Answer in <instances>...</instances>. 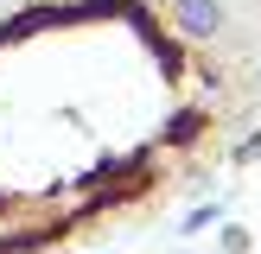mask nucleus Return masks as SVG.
Here are the masks:
<instances>
[{
	"label": "nucleus",
	"instance_id": "f257e3e1",
	"mask_svg": "<svg viewBox=\"0 0 261 254\" xmlns=\"http://www.w3.org/2000/svg\"><path fill=\"white\" fill-rule=\"evenodd\" d=\"M166 19H172V38H185V45H217V38L229 32L223 0H172Z\"/></svg>",
	"mask_w": 261,
	"mask_h": 254
},
{
	"label": "nucleus",
	"instance_id": "20e7f679",
	"mask_svg": "<svg viewBox=\"0 0 261 254\" xmlns=\"http://www.w3.org/2000/svg\"><path fill=\"white\" fill-rule=\"evenodd\" d=\"M249 229H242V223H223V229H217V248H223V254H249Z\"/></svg>",
	"mask_w": 261,
	"mask_h": 254
},
{
	"label": "nucleus",
	"instance_id": "7ed1b4c3",
	"mask_svg": "<svg viewBox=\"0 0 261 254\" xmlns=\"http://www.w3.org/2000/svg\"><path fill=\"white\" fill-rule=\"evenodd\" d=\"M217 216H223V197H204V203H191L172 229H178V235H204V229H217Z\"/></svg>",
	"mask_w": 261,
	"mask_h": 254
},
{
	"label": "nucleus",
	"instance_id": "f03ea898",
	"mask_svg": "<svg viewBox=\"0 0 261 254\" xmlns=\"http://www.w3.org/2000/svg\"><path fill=\"white\" fill-rule=\"evenodd\" d=\"M211 134V114L204 108H178L172 121H166V146H191V140H204Z\"/></svg>",
	"mask_w": 261,
	"mask_h": 254
},
{
	"label": "nucleus",
	"instance_id": "39448f33",
	"mask_svg": "<svg viewBox=\"0 0 261 254\" xmlns=\"http://www.w3.org/2000/svg\"><path fill=\"white\" fill-rule=\"evenodd\" d=\"M229 159H236V165H255V159H261V127H255L249 140H236V146H229Z\"/></svg>",
	"mask_w": 261,
	"mask_h": 254
}]
</instances>
